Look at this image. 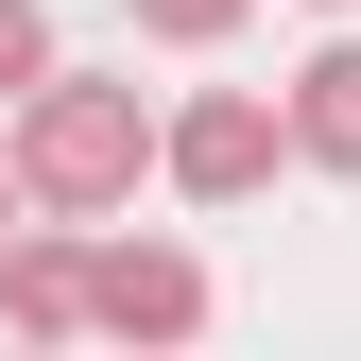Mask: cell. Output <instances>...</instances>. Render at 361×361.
Returning a JSON list of instances; mask_svg holds the SVG:
<instances>
[{
	"label": "cell",
	"mask_w": 361,
	"mask_h": 361,
	"mask_svg": "<svg viewBox=\"0 0 361 361\" xmlns=\"http://www.w3.org/2000/svg\"><path fill=\"white\" fill-rule=\"evenodd\" d=\"M293 155L310 172H361V35H327V52L293 69Z\"/></svg>",
	"instance_id": "5"
},
{
	"label": "cell",
	"mask_w": 361,
	"mask_h": 361,
	"mask_svg": "<svg viewBox=\"0 0 361 361\" xmlns=\"http://www.w3.org/2000/svg\"><path fill=\"white\" fill-rule=\"evenodd\" d=\"M86 327L104 344H190L207 327V258L190 241H86Z\"/></svg>",
	"instance_id": "3"
},
{
	"label": "cell",
	"mask_w": 361,
	"mask_h": 361,
	"mask_svg": "<svg viewBox=\"0 0 361 361\" xmlns=\"http://www.w3.org/2000/svg\"><path fill=\"white\" fill-rule=\"evenodd\" d=\"M241 18H258V0H138V35H155V52H224Z\"/></svg>",
	"instance_id": "6"
},
{
	"label": "cell",
	"mask_w": 361,
	"mask_h": 361,
	"mask_svg": "<svg viewBox=\"0 0 361 361\" xmlns=\"http://www.w3.org/2000/svg\"><path fill=\"white\" fill-rule=\"evenodd\" d=\"M18 224H35V172H18V138H0V241H18Z\"/></svg>",
	"instance_id": "8"
},
{
	"label": "cell",
	"mask_w": 361,
	"mask_h": 361,
	"mask_svg": "<svg viewBox=\"0 0 361 361\" xmlns=\"http://www.w3.org/2000/svg\"><path fill=\"white\" fill-rule=\"evenodd\" d=\"M35 86H52V18H35V0H0V104H35Z\"/></svg>",
	"instance_id": "7"
},
{
	"label": "cell",
	"mask_w": 361,
	"mask_h": 361,
	"mask_svg": "<svg viewBox=\"0 0 361 361\" xmlns=\"http://www.w3.org/2000/svg\"><path fill=\"white\" fill-rule=\"evenodd\" d=\"M0 327H18V344H69V327H86V224H69V207L0 241Z\"/></svg>",
	"instance_id": "4"
},
{
	"label": "cell",
	"mask_w": 361,
	"mask_h": 361,
	"mask_svg": "<svg viewBox=\"0 0 361 361\" xmlns=\"http://www.w3.org/2000/svg\"><path fill=\"white\" fill-rule=\"evenodd\" d=\"M155 138H172V121H138V86H86V69H52V86L18 104V172H35V207H69V224L138 207Z\"/></svg>",
	"instance_id": "1"
},
{
	"label": "cell",
	"mask_w": 361,
	"mask_h": 361,
	"mask_svg": "<svg viewBox=\"0 0 361 361\" xmlns=\"http://www.w3.org/2000/svg\"><path fill=\"white\" fill-rule=\"evenodd\" d=\"M276 155H293V104H258V86H207V104H172V138H155V172H172L190 207L276 190Z\"/></svg>",
	"instance_id": "2"
}]
</instances>
